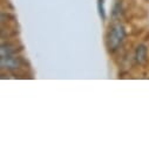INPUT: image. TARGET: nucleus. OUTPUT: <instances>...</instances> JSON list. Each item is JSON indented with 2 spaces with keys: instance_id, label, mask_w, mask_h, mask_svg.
<instances>
[{
  "instance_id": "nucleus-1",
  "label": "nucleus",
  "mask_w": 149,
  "mask_h": 149,
  "mask_svg": "<svg viewBox=\"0 0 149 149\" xmlns=\"http://www.w3.org/2000/svg\"><path fill=\"white\" fill-rule=\"evenodd\" d=\"M125 36H126V32H125L123 26L121 25L111 26L107 34V46L109 51L110 52L116 51L122 44V41L125 40Z\"/></svg>"
},
{
  "instance_id": "nucleus-2",
  "label": "nucleus",
  "mask_w": 149,
  "mask_h": 149,
  "mask_svg": "<svg viewBox=\"0 0 149 149\" xmlns=\"http://www.w3.org/2000/svg\"><path fill=\"white\" fill-rule=\"evenodd\" d=\"M25 61L19 58V56H14V55H1V67L10 69L12 73L15 70H20L24 66Z\"/></svg>"
},
{
  "instance_id": "nucleus-3",
  "label": "nucleus",
  "mask_w": 149,
  "mask_h": 149,
  "mask_svg": "<svg viewBox=\"0 0 149 149\" xmlns=\"http://www.w3.org/2000/svg\"><path fill=\"white\" fill-rule=\"evenodd\" d=\"M21 49L22 48L18 47L15 44H11V42L3 44L1 45V55H14L15 53L20 52Z\"/></svg>"
},
{
  "instance_id": "nucleus-4",
  "label": "nucleus",
  "mask_w": 149,
  "mask_h": 149,
  "mask_svg": "<svg viewBox=\"0 0 149 149\" xmlns=\"http://www.w3.org/2000/svg\"><path fill=\"white\" fill-rule=\"evenodd\" d=\"M135 60L139 65H143L147 61V47L144 45H139L135 51Z\"/></svg>"
},
{
  "instance_id": "nucleus-5",
  "label": "nucleus",
  "mask_w": 149,
  "mask_h": 149,
  "mask_svg": "<svg viewBox=\"0 0 149 149\" xmlns=\"http://www.w3.org/2000/svg\"><path fill=\"white\" fill-rule=\"evenodd\" d=\"M97 10L102 20L106 19V12H104V0H97Z\"/></svg>"
},
{
  "instance_id": "nucleus-6",
  "label": "nucleus",
  "mask_w": 149,
  "mask_h": 149,
  "mask_svg": "<svg viewBox=\"0 0 149 149\" xmlns=\"http://www.w3.org/2000/svg\"><path fill=\"white\" fill-rule=\"evenodd\" d=\"M121 10H122V8H121V3H116L115 6H114V10H113V15H114V17H116V15L120 17Z\"/></svg>"
}]
</instances>
